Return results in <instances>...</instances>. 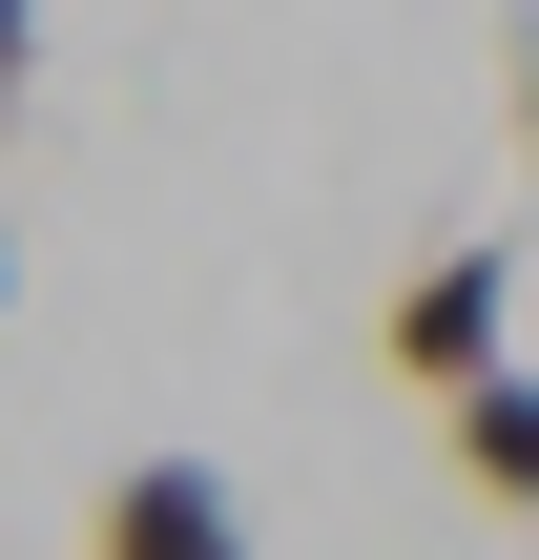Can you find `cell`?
I'll use <instances>...</instances> for the list:
<instances>
[{"label": "cell", "instance_id": "obj_3", "mask_svg": "<svg viewBox=\"0 0 539 560\" xmlns=\"http://www.w3.org/2000/svg\"><path fill=\"white\" fill-rule=\"evenodd\" d=\"M436 457H457V499H499V520H539V374L499 353L478 395H436Z\"/></svg>", "mask_w": 539, "mask_h": 560}, {"label": "cell", "instance_id": "obj_5", "mask_svg": "<svg viewBox=\"0 0 539 560\" xmlns=\"http://www.w3.org/2000/svg\"><path fill=\"white\" fill-rule=\"evenodd\" d=\"M0 312H21V229H0Z\"/></svg>", "mask_w": 539, "mask_h": 560}, {"label": "cell", "instance_id": "obj_4", "mask_svg": "<svg viewBox=\"0 0 539 560\" xmlns=\"http://www.w3.org/2000/svg\"><path fill=\"white\" fill-rule=\"evenodd\" d=\"M21 83H42V0H0V104H21Z\"/></svg>", "mask_w": 539, "mask_h": 560}, {"label": "cell", "instance_id": "obj_1", "mask_svg": "<svg viewBox=\"0 0 539 560\" xmlns=\"http://www.w3.org/2000/svg\"><path fill=\"white\" fill-rule=\"evenodd\" d=\"M519 270H539V229H457V249H415V270H395V312H374L395 395H478V374L519 353Z\"/></svg>", "mask_w": 539, "mask_h": 560}, {"label": "cell", "instance_id": "obj_2", "mask_svg": "<svg viewBox=\"0 0 539 560\" xmlns=\"http://www.w3.org/2000/svg\"><path fill=\"white\" fill-rule=\"evenodd\" d=\"M83 560H249V499H229L208 457H125L104 520H83Z\"/></svg>", "mask_w": 539, "mask_h": 560}]
</instances>
